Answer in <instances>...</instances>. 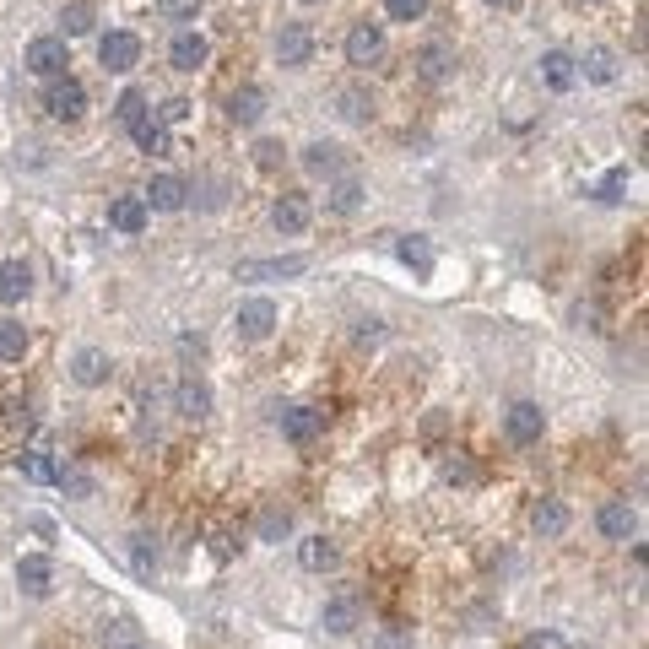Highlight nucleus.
Masks as SVG:
<instances>
[{
	"label": "nucleus",
	"mask_w": 649,
	"mask_h": 649,
	"mask_svg": "<svg viewBox=\"0 0 649 649\" xmlns=\"http://www.w3.org/2000/svg\"><path fill=\"white\" fill-rule=\"evenodd\" d=\"M44 109L71 125V119L87 114V87L76 82V76H55V82H49V92H44Z\"/></svg>",
	"instance_id": "obj_1"
},
{
	"label": "nucleus",
	"mask_w": 649,
	"mask_h": 649,
	"mask_svg": "<svg viewBox=\"0 0 649 649\" xmlns=\"http://www.w3.org/2000/svg\"><path fill=\"white\" fill-rule=\"evenodd\" d=\"M98 60H103V71H114V76H125L130 65L141 60V38L136 33H125V28H114V33H103V44H98Z\"/></svg>",
	"instance_id": "obj_2"
},
{
	"label": "nucleus",
	"mask_w": 649,
	"mask_h": 649,
	"mask_svg": "<svg viewBox=\"0 0 649 649\" xmlns=\"http://www.w3.org/2000/svg\"><path fill=\"white\" fill-rule=\"evenodd\" d=\"M309 55H314L309 22H282V33H276V60H282L287 71H298V65H309Z\"/></svg>",
	"instance_id": "obj_3"
},
{
	"label": "nucleus",
	"mask_w": 649,
	"mask_h": 649,
	"mask_svg": "<svg viewBox=\"0 0 649 649\" xmlns=\"http://www.w3.org/2000/svg\"><path fill=\"white\" fill-rule=\"evenodd\" d=\"M503 433H509L514 444H536L541 433H547V412H541L536 401H514L509 417H503Z\"/></svg>",
	"instance_id": "obj_4"
},
{
	"label": "nucleus",
	"mask_w": 649,
	"mask_h": 649,
	"mask_svg": "<svg viewBox=\"0 0 649 649\" xmlns=\"http://www.w3.org/2000/svg\"><path fill=\"white\" fill-rule=\"evenodd\" d=\"M65 65H71V49H65V38H33L28 44V71L33 76H65Z\"/></svg>",
	"instance_id": "obj_5"
},
{
	"label": "nucleus",
	"mask_w": 649,
	"mask_h": 649,
	"mask_svg": "<svg viewBox=\"0 0 649 649\" xmlns=\"http://www.w3.org/2000/svg\"><path fill=\"white\" fill-rule=\"evenodd\" d=\"M276 330V303L271 298H244L238 303V336L244 341H266Z\"/></svg>",
	"instance_id": "obj_6"
},
{
	"label": "nucleus",
	"mask_w": 649,
	"mask_h": 649,
	"mask_svg": "<svg viewBox=\"0 0 649 649\" xmlns=\"http://www.w3.org/2000/svg\"><path fill=\"white\" fill-rule=\"evenodd\" d=\"M320 628H325V633H336V639L357 633V628H363V601H357V595H336V601H325Z\"/></svg>",
	"instance_id": "obj_7"
},
{
	"label": "nucleus",
	"mask_w": 649,
	"mask_h": 649,
	"mask_svg": "<svg viewBox=\"0 0 649 649\" xmlns=\"http://www.w3.org/2000/svg\"><path fill=\"white\" fill-rule=\"evenodd\" d=\"M384 55V28L379 22H352V33H347V65H374Z\"/></svg>",
	"instance_id": "obj_8"
},
{
	"label": "nucleus",
	"mask_w": 649,
	"mask_h": 649,
	"mask_svg": "<svg viewBox=\"0 0 649 649\" xmlns=\"http://www.w3.org/2000/svg\"><path fill=\"white\" fill-rule=\"evenodd\" d=\"M109 374H114V363H109V352H103V347H82V352L71 357V379L82 384V390L109 384Z\"/></svg>",
	"instance_id": "obj_9"
},
{
	"label": "nucleus",
	"mask_w": 649,
	"mask_h": 649,
	"mask_svg": "<svg viewBox=\"0 0 649 649\" xmlns=\"http://www.w3.org/2000/svg\"><path fill=\"white\" fill-rule=\"evenodd\" d=\"M141 201H147V211H184V201H190V184H184L179 174H157Z\"/></svg>",
	"instance_id": "obj_10"
},
{
	"label": "nucleus",
	"mask_w": 649,
	"mask_h": 649,
	"mask_svg": "<svg viewBox=\"0 0 649 649\" xmlns=\"http://www.w3.org/2000/svg\"><path fill=\"white\" fill-rule=\"evenodd\" d=\"M536 71H541V87H552V92H568L579 82V65H574V55H563V49H547V55L536 60Z\"/></svg>",
	"instance_id": "obj_11"
},
{
	"label": "nucleus",
	"mask_w": 649,
	"mask_h": 649,
	"mask_svg": "<svg viewBox=\"0 0 649 649\" xmlns=\"http://www.w3.org/2000/svg\"><path fill=\"white\" fill-rule=\"evenodd\" d=\"M271 222H276V233H303V228L314 222L309 195H282V201L271 206Z\"/></svg>",
	"instance_id": "obj_12"
},
{
	"label": "nucleus",
	"mask_w": 649,
	"mask_h": 649,
	"mask_svg": "<svg viewBox=\"0 0 649 649\" xmlns=\"http://www.w3.org/2000/svg\"><path fill=\"white\" fill-rule=\"evenodd\" d=\"M595 531H601L606 541H628L633 531H639V514H633L628 503H601V514H595Z\"/></svg>",
	"instance_id": "obj_13"
},
{
	"label": "nucleus",
	"mask_w": 649,
	"mask_h": 649,
	"mask_svg": "<svg viewBox=\"0 0 649 649\" xmlns=\"http://www.w3.org/2000/svg\"><path fill=\"white\" fill-rule=\"evenodd\" d=\"M417 71H422V82H444V76L455 71V49H449L444 38H428V44L417 49Z\"/></svg>",
	"instance_id": "obj_14"
},
{
	"label": "nucleus",
	"mask_w": 649,
	"mask_h": 649,
	"mask_svg": "<svg viewBox=\"0 0 649 649\" xmlns=\"http://www.w3.org/2000/svg\"><path fill=\"white\" fill-rule=\"evenodd\" d=\"M303 168L320 179H347V157L341 147H330V141H314V147H303Z\"/></svg>",
	"instance_id": "obj_15"
},
{
	"label": "nucleus",
	"mask_w": 649,
	"mask_h": 649,
	"mask_svg": "<svg viewBox=\"0 0 649 649\" xmlns=\"http://www.w3.org/2000/svg\"><path fill=\"white\" fill-rule=\"evenodd\" d=\"M147 201H141V195H119V201H109V228L114 233H141L147 228Z\"/></svg>",
	"instance_id": "obj_16"
},
{
	"label": "nucleus",
	"mask_w": 649,
	"mask_h": 649,
	"mask_svg": "<svg viewBox=\"0 0 649 649\" xmlns=\"http://www.w3.org/2000/svg\"><path fill=\"white\" fill-rule=\"evenodd\" d=\"M325 428V412H314V406H293V412H282V433L293 444H314Z\"/></svg>",
	"instance_id": "obj_17"
},
{
	"label": "nucleus",
	"mask_w": 649,
	"mask_h": 649,
	"mask_svg": "<svg viewBox=\"0 0 649 649\" xmlns=\"http://www.w3.org/2000/svg\"><path fill=\"white\" fill-rule=\"evenodd\" d=\"M49 579H55V568H49V558H38V552H28V558L17 563V585H22V595H33V601L49 595Z\"/></svg>",
	"instance_id": "obj_18"
},
{
	"label": "nucleus",
	"mask_w": 649,
	"mask_h": 649,
	"mask_svg": "<svg viewBox=\"0 0 649 649\" xmlns=\"http://www.w3.org/2000/svg\"><path fill=\"white\" fill-rule=\"evenodd\" d=\"M260 114H266V92L260 87H238V92H228V119L233 125H260Z\"/></svg>",
	"instance_id": "obj_19"
},
{
	"label": "nucleus",
	"mask_w": 649,
	"mask_h": 649,
	"mask_svg": "<svg viewBox=\"0 0 649 649\" xmlns=\"http://www.w3.org/2000/svg\"><path fill=\"white\" fill-rule=\"evenodd\" d=\"M206 55H211V44H206L201 33H179L174 44H168V60H174V71H201Z\"/></svg>",
	"instance_id": "obj_20"
},
{
	"label": "nucleus",
	"mask_w": 649,
	"mask_h": 649,
	"mask_svg": "<svg viewBox=\"0 0 649 649\" xmlns=\"http://www.w3.org/2000/svg\"><path fill=\"white\" fill-rule=\"evenodd\" d=\"M298 563L309 568V574H325V568L341 563V547H336V541H325V536H303L298 541Z\"/></svg>",
	"instance_id": "obj_21"
},
{
	"label": "nucleus",
	"mask_w": 649,
	"mask_h": 649,
	"mask_svg": "<svg viewBox=\"0 0 649 649\" xmlns=\"http://www.w3.org/2000/svg\"><path fill=\"white\" fill-rule=\"evenodd\" d=\"M309 260L303 255H287V260H244L238 266V282H260V276H303Z\"/></svg>",
	"instance_id": "obj_22"
},
{
	"label": "nucleus",
	"mask_w": 649,
	"mask_h": 649,
	"mask_svg": "<svg viewBox=\"0 0 649 649\" xmlns=\"http://www.w3.org/2000/svg\"><path fill=\"white\" fill-rule=\"evenodd\" d=\"M174 406H179L184 422H201V417H211V390H206L201 379H184L179 390H174Z\"/></svg>",
	"instance_id": "obj_23"
},
{
	"label": "nucleus",
	"mask_w": 649,
	"mask_h": 649,
	"mask_svg": "<svg viewBox=\"0 0 649 649\" xmlns=\"http://www.w3.org/2000/svg\"><path fill=\"white\" fill-rule=\"evenodd\" d=\"M33 293V266L28 260H6L0 266V303H22Z\"/></svg>",
	"instance_id": "obj_24"
},
{
	"label": "nucleus",
	"mask_w": 649,
	"mask_h": 649,
	"mask_svg": "<svg viewBox=\"0 0 649 649\" xmlns=\"http://www.w3.org/2000/svg\"><path fill=\"white\" fill-rule=\"evenodd\" d=\"M130 136H136V147L147 157H168V125L157 114H141L136 125H130Z\"/></svg>",
	"instance_id": "obj_25"
},
{
	"label": "nucleus",
	"mask_w": 649,
	"mask_h": 649,
	"mask_svg": "<svg viewBox=\"0 0 649 649\" xmlns=\"http://www.w3.org/2000/svg\"><path fill=\"white\" fill-rule=\"evenodd\" d=\"M531 525H536V536L558 541V536L568 531V509H563V498H541L536 509H531Z\"/></svg>",
	"instance_id": "obj_26"
},
{
	"label": "nucleus",
	"mask_w": 649,
	"mask_h": 649,
	"mask_svg": "<svg viewBox=\"0 0 649 649\" xmlns=\"http://www.w3.org/2000/svg\"><path fill=\"white\" fill-rule=\"evenodd\" d=\"M336 109L347 125H368L374 119V92H363V87H347V92H336Z\"/></svg>",
	"instance_id": "obj_27"
},
{
	"label": "nucleus",
	"mask_w": 649,
	"mask_h": 649,
	"mask_svg": "<svg viewBox=\"0 0 649 649\" xmlns=\"http://www.w3.org/2000/svg\"><path fill=\"white\" fill-rule=\"evenodd\" d=\"M395 255H401L417 276H433V244H428V238H417V233L401 238V244H395Z\"/></svg>",
	"instance_id": "obj_28"
},
{
	"label": "nucleus",
	"mask_w": 649,
	"mask_h": 649,
	"mask_svg": "<svg viewBox=\"0 0 649 649\" xmlns=\"http://www.w3.org/2000/svg\"><path fill=\"white\" fill-rule=\"evenodd\" d=\"M579 76H590V82H617V55L612 49H590L585 60H574Z\"/></svg>",
	"instance_id": "obj_29"
},
{
	"label": "nucleus",
	"mask_w": 649,
	"mask_h": 649,
	"mask_svg": "<svg viewBox=\"0 0 649 649\" xmlns=\"http://www.w3.org/2000/svg\"><path fill=\"white\" fill-rule=\"evenodd\" d=\"M17 466H22V476H28V482H55V471H60L55 460L44 455V449H22Z\"/></svg>",
	"instance_id": "obj_30"
},
{
	"label": "nucleus",
	"mask_w": 649,
	"mask_h": 649,
	"mask_svg": "<svg viewBox=\"0 0 649 649\" xmlns=\"http://www.w3.org/2000/svg\"><path fill=\"white\" fill-rule=\"evenodd\" d=\"M363 206V184H357L352 174L336 179V190H330V211H341V217H352V211Z\"/></svg>",
	"instance_id": "obj_31"
},
{
	"label": "nucleus",
	"mask_w": 649,
	"mask_h": 649,
	"mask_svg": "<svg viewBox=\"0 0 649 649\" xmlns=\"http://www.w3.org/2000/svg\"><path fill=\"white\" fill-rule=\"evenodd\" d=\"M141 114H147V92H141V87H125V92H119V103H114V119L130 130Z\"/></svg>",
	"instance_id": "obj_32"
},
{
	"label": "nucleus",
	"mask_w": 649,
	"mask_h": 649,
	"mask_svg": "<svg viewBox=\"0 0 649 649\" xmlns=\"http://www.w3.org/2000/svg\"><path fill=\"white\" fill-rule=\"evenodd\" d=\"M60 28H65V38L92 33V6H87V0H71V6L60 11Z\"/></svg>",
	"instance_id": "obj_33"
},
{
	"label": "nucleus",
	"mask_w": 649,
	"mask_h": 649,
	"mask_svg": "<svg viewBox=\"0 0 649 649\" xmlns=\"http://www.w3.org/2000/svg\"><path fill=\"white\" fill-rule=\"evenodd\" d=\"M282 536H293V514H287V509H266V514H260V541H282Z\"/></svg>",
	"instance_id": "obj_34"
},
{
	"label": "nucleus",
	"mask_w": 649,
	"mask_h": 649,
	"mask_svg": "<svg viewBox=\"0 0 649 649\" xmlns=\"http://www.w3.org/2000/svg\"><path fill=\"white\" fill-rule=\"evenodd\" d=\"M22 352H28V330L11 325V320H0V357H11V363H17Z\"/></svg>",
	"instance_id": "obj_35"
},
{
	"label": "nucleus",
	"mask_w": 649,
	"mask_h": 649,
	"mask_svg": "<svg viewBox=\"0 0 649 649\" xmlns=\"http://www.w3.org/2000/svg\"><path fill=\"white\" fill-rule=\"evenodd\" d=\"M157 11H163L168 22H195L201 17V0H157Z\"/></svg>",
	"instance_id": "obj_36"
},
{
	"label": "nucleus",
	"mask_w": 649,
	"mask_h": 649,
	"mask_svg": "<svg viewBox=\"0 0 649 649\" xmlns=\"http://www.w3.org/2000/svg\"><path fill=\"white\" fill-rule=\"evenodd\" d=\"M384 11H390L395 22H417L422 11H428V0H384Z\"/></svg>",
	"instance_id": "obj_37"
},
{
	"label": "nucleus",
	"mask_w": 649,
	"mask_h": 649,
	"mask_svg": "<svg viewBox=\"0 0 649 649\" xmlns=\"http://www.w3.org/2000/svg\"><path fill=\"white\" fill-rule=\"evenodd\" d=\"M622 190H628V168H617V174H606L601 184H595V195H601V201H622Z\"/></svg>",
	"instance_id": "obj_38"
},
{
	"label": "nucleus",
	"mask_w": 649,
	"mask_h": 649,
	"mask_svg": "<svg viewBox=\"0 0 649 649\" xmlns=\"http://www.w3.org/2000/svg\"><path fill=\"white\" fill-rule=\"evenodd\" d=\"M379 649H412V628H406V622H390V628L379 633Z\"/></svg>",
	"instance_id": "obj_39"
},
{
	"label": "nucleus",
	"mask_w": 649,
	"mask_h": 649,
	"mask_svg": "<svg viewBox=\"0 0 649 649\" xmlns=\"http://www.w3.org/2000/svg\"><path fill=\"white\" fill-rule=\"evenodd\" d=\"M130 639H136V622H130V617H114V628H103V644H130Z\"/></svg>",
	"instance_id": "obj_40"
},
{
	"label": "nucleus",
	"mask_w": 649,
	"mask_h": 649,
	"mask_svg": "<svg viewBox=\"0 0 649 649\" xmlns=\"http://www.w3.org/2000/svg\"><path fill=\"white\" fill-rule=\"evenodd\" d=\"M520 649H568V639H563V633H552V628H541V633H531Z\"/></svg>",
	"instance_id": "obj_41"
},
{
	"label": "nucleus",
	"mask_w": 649,
	"mask_h": 649,
	"mask_svg": "<svg viewBox=\"0 0 649 649\" xmlns=\"http://www.w3.org/2000/svg\"><path fill=\"white\" fill-rule=\"evenodd\" d=\"M282 157H287V152H282V141H260V147H255V163H260V168H276Z\"/></svg>",
	"instance_id": "obj_42"
},
{
	"label": "nucleus",
	"mask_w": 649,
	"mask_h": 649,
	"mask_svg": "<svg viewBox=\"0 0 649 649\" xmlns=\"http://www.w3.org/2000/svg\"><path fill=\"white\" fill-rule=\"evenodd\" d=\"M157 119H163V125H179V119H190V103H184V98H168L163 109H157Z\"/></svg>",
	"instance_id": "obj_43"
},
{
	"label": "nucleus",
	"mask_w": 649,
	"mask_h": 649,
	"mask_svg": "<svg viewBox=\"0 0 649 649\" xmlns=\"http://www.w3.org/2000/svg\"><path fill=\"white\" fill-rule=\"evenodd\" d=\"M152 563H157V547H147V536L136 541V574H152Z\"/></svg>",
	"instance_id": "obj_44"
},
{
	"label": "nucleus",
	"mask_w": 649,
	"mask_h": 649,
	"mask_svg": "<svg viewBox=\"0 0 649 649\" xmlns=\"http://www.w3.org/2000/svg\"><path fill=\"white\" fill-rule=\"evenodd\" d=\"M574 320H579V325H590V330H601V309H595V303H579Z\"/></svg>",
	"instance_id": "obj_45"
},
{
	"label": "nucleus",
	"mask_w": 649,
	"mask_h": 649,
	"mask_svg": "<svg viewBox=\"0 0 649 649\" xmlns=\"http://www.w3.org/2000/svg\"><path fill=\"white\" fill-rule=\"evenodd\" d=\"M471 476H476V471L466 466V460H449V482H471Z\"/></svg>",
	"instance_id": "obj_46"
},
{
	"label": "nucleus",
	"mask_w": 649,
	"mask_h": 649,
	"mask_svg": "<svg viewBox=\"0 0 649 649\" xmlns=\"http://www.w3.org/2000/svg\"><path fill=\"white\" fill-rule=\"evenodd\" d=\"M179 352H184V357H201V352H206V341H201V336H184V341H179Z\"/></svg>",
	"instance_id": "obj_47"
},
{
	"label": "nucleus",
	"mask_w": 649,
	"mask_h": 649,
	"mask_svg": "<svg viewBox=\"0 0 649 649\" xmlns=\"http://www.w3.org/2000/svg\"><path fill=\"white\" fill-rule=\"evenodd\" d=\"M487 6H498V11H503V6H514V0H487Z\"/></svg>",
	"instance_id": "obj_48"
},
{
	"label": "nucleus",
	"mask_w": 649,
	"mask_h": 649,
	"mask_svg": "<svg viewBox=\"0 0 649 649\" xmlns=\"http://www.w3.org/2000/svg\"><path fill=\"white\" fill-rule=\"evenodd\" d=\"M119 649H141V644H119Z\"/></svg>",
	"instance_id": "obj_49"
},
{
	"label": "nucleus",
	"mask_w": 649,
	"mask_h": 649,
	"mask_svg": "<svg viewBox=\"0 0 649 649\" xmlns=\"http://www.w3.org/2000/svg\"><path fill=\"white\" fill-rule=\"evenodd\" d=\"M303 6H320V0H303Z\"/></svg>",
	"instance_id": "obj_50"
}]
</instances>
